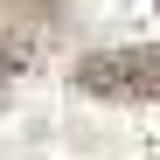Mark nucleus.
<instances>
[{
    "instance_id": "nucleus-2",
    "label": "nucleus",
    "mask_w": 160,
    "mask_h": 160,
    "mask_svg": "<svg viewBox=\"0 0 160 160\" xmlns=\"http://www.w3.org/2000/svg\"><path fill=\"white\" fill-rule=\"evenodd\" d=\"M28 63H35V49H28V42H14V35H0V84H7V77H21Z\"/></svg>"
},
{
    "instance_id": "nucleus-1",
    "label": "nucleus",
    "mask_w": 160,
    "mask_h": 160,
    "mask_svg": "<svg viewBox=\"0 0 160 160\" xmlns=\"http://www.w3.org/2000/svg\"><path fill=\"white\" fill-rule=\"evenodd\" d=\"M77 91L104 98V104H160V42L84 56V63H77Z\"/></svg>"
},
{
    "instance_id": "nucleus-3",
    "label": "nucleus",
    "mask_w": 160,
    "mask_h": 160,
    "mask_svg": "<svg viewBox=\"0 0 160 160\" xmlns=\"http://www.w3.org/2000/svg\"><path fill=\"white\" fill-rule=\"evenodd\" d=\"M153 7H160V0H153Z\"/></svg>"
}]
</instances>
